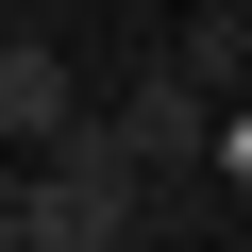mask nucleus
I'll list each match as a JSON object with an SVG mask.
<instances>
[{
  "label": "nucleus",
  "instance_id": "f257e3e1",
  "mask_svg": "<svg viewBox=\"0 0 252 252\" xmlns=\"http://www.w3.org/2000/svg\"><path fill=\"white\" fill-rule=\"evenodd\" d=\"M0 252H168V202L118 168L101 135L67 168H17V202H0Z\"/></svg>",
  "mask_w": 252,
  "mask_h": 252
},
{
  "label": "nucleus",
  "instance_id": "f03ea898",
  "mask_svg": "<svg viewBox=\"0 0 252 252\" xmlns=\"http://www.w3.org/2000/svg\"><path fill=\"white\" fill-rule=\"evenodd\" d=\"M101 152H118V168H135L152 202H219V101H202V84L168 67V51H152L135 84H118V101H101Z\"/></svg>",
  "mask_w": 252,
  "mask_h": 252
},
{
  "label": "nucleus",
  "instance_id": "7ed1b4c3",
  "mask_svg": "<svg viewBox=\"0 0 252 252\" xmlns=\"http://www.w3.org/2000/svg\"><path fill=\"white\" fill-rule=\"evenodd\" d=\"M84 135H101V101H84V67H67V51H51L34 17H17V51H0V152H17V168H67Z\"/></svg>",
  "mask_w": 252,
  "mask_h": 252
},
{
  "label": "nucleus",
  "instance_id": "20e7f679",
  "mask_svg": "<svg viewBox=\"0 0 252 252\" xmlns=\"http://www.w3.org/2000/svg\"><path fill=\"white\" fill-rule=\"evenodd\" d=\"M168 67H185V84H202V101L235 118V101H252V0H202V17L168 34Z\"/></svg>",
  "mask_w": 252,
  "mask_h": 252
},
{
  "label": "nucleus",
  "instance_id": "39448f33",
  "mask_svg": "<svg viewBox=\"0 0 252 252\" xmlns=\"http://www.w3.org/2000/svg\"><path fill=\"white\" fill-rule=\"evenodd\" d=\"M219 202H252V101L219 118Z\"/></svg>",
  "mask_w": 252,
  "mask_h": 252
}]
</instances>
